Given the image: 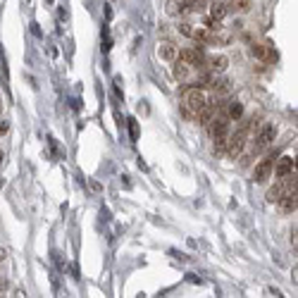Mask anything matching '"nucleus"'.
<instances>
[{
    "label": "nucleus",
    "instance_id": "f257e3e1",
    "mask_svg": "<svg viewBox=\"0 0 298 298\" xmlns=\"http://www.w3.org/2000/svg\"><path fill=\"white\" fill-rule=\"evenodd\" d=\"M205 105H207V95L203 93V89L191 86V89H186L182 93V110H184V115H186L188 119H196L198 112L203 110Z\"/></svg>",
    "mask_w": 298,
    "mask_h": 298
},
{
    "label": "nucleus",
    "instance_id": "f03ea898",
    "mask_svg": "<svg viewBox=\"0 0 298 298\" xmlns=\"http://www.w3.org/2000/svg\"><path fill=\"white\" fill-rule=\"evenodd\" d=\"M236 122H241L239 129L227 136V148H224V153H227L229 158H236V155H241L243 153V148H246V138H248V129H251V119H243L241 117V119H236Z\"/></svg>",
    "mask_w": 298,
    "mask_h": 298
},
{
    "label": "nucleus",
    "instance_id": "7ed1b4c3",
    "mask_svg": "<svg viewBox=\"0 0 298 298\" xmlns=\"http://www.w3.org/2000/svg\"><path fill=\"white\" fill-rule=\"evenodd\" d=\"M296 188V172H291V174H286V177H279L277 182H275V186H270L267 191V201L270 203H277L284 193H289V191H294Z\"/></svg>",
    "mask_w": 298,
    "mask_h": 298
},
{
    "label": "nucleus",
    "instance_id": "20e7f679",
    "mask_svg": "<svg viewBox=\"0 0 298 298\" xmlns=\"http://www.w3.org/2000/svg\"><path fill=\"white\" fill-rule=\"evenodd\" d=\"M272 169H275V153L265 155L260 162L255 165V169H253V182L255 184H267V179L272 177Z\"/></svg>",
    "mask_w": 298,
    "mask_h": 298
},
{
    "label": "nucleus",
    "instance_id": "39448f33",
    "mask_svg": "<svg viewBox=\"0 0 298 298\" xmlns=\"http://www.w3.org/2000/svg\"><path fill=\"white\" fill-rule=\"evenodd\" d=\"M179 60H184L188 67H198V69H203L205 67V55L201 48H184V50H179Z\"/></svg>",
    "mask_w": 298,
    "mask_h": 298
},
{
    "label": "nucleus",
    "instance_id": "423d86ee",
    "mask_svg": "<svg viewBox=\"0 0 298 298\" xmlns=\"http://www.w3.org/2000/svg\"><path fill=\"white\" fill-rule=\"evenodd\" d=\"M275 136H277V129H275V124H265L260 129V134L255 136V143H253V153H260L262 148H267L272 141H275Z\"/></svg>",
    "mask_w": 298,
    "mask_h": 298
},
{
    "label": "nucleus",
    "instance_id": "0eeeda50",
    "mask_svg": "<svg viewBox=\"0 0 298 298\" xmlns=\"http://www.w3.org/2000/svg\"><path fill=\"white\" fill-rule=\"evenodd\" d=\"M275 174H277V179L279 177H286V174H291V172H296V160L291 158V155H281L279 160H277V165L272 169Z\"/></svg>",
    "mask_w": 298,
    "mask_h": 298
},
{
    "label": "nucleus",
    "instance_id": "6e6552de",
    "mask_svg": "<svg viewBox=\"0 0 298 298\" xmlns=\"http://www.w3.org/2000/svg\"><path fill=\"white\" fill-rule=\"evenodd\" d=\"M229 117L222 115V112H217L212 119H210V131H212V136H220V134H229Z\"/></svg>",
    "mask_w": 298,
    "mask_h": 298
},
{
    "label": "nucleus",
    "instance_id": "1a4fd4ad",
    "mask_svg": "<svg viewBox=\"0 0 298 298\" xmlns=\"http://www.w3.org/2000/svg\"><path fill=\"white\" fill-rule=\"evenodd\" d=\"M279 207H281V212H286V215H291V212H296V207H298V196H296V188L294 191H289V193H284L279 201Z\"/></svg>",
    "mask_w": 298,
    "mask_h": 298
},
{
    "label": "nucleus",
    "instance_id": "9d476101",
    "mask_svg": "<svg viewBox=\"0 0 298 298\" xmlns=\"http://www.w3.org/2000/svg\"><path fill=\"white\" fill-rule=\"evenodd\" d=\"M205 62H207V72H210V74H220V72L227 69L229 57H227V55H212V57H207Z\"/></svg>",
    "mask_w": 298,
    "mask_h": 298
},
{
    "label": "nucleus",
    "instance_id": "9b49d317",
    "mask_svg": "<svg viewBox=\"0 0 298 298\" xmlns=\"http://www.w3.org/2000/svg\"><path fill=\"white\" fill-rule=\"evenodd\" d=\"M158 55L162 57L165 62H174V60H177V55H179V48H177L174 43L165 41V43H160V46H158Z\"/></svg>",
    "mask_w": 298,
    "mask_h": 298
},
{
    "label": "nucleus",
    "instance_id": "f8f14e48",
    "mask_svg": "<svg viewBox=\"0 0 298 298\" xmlns=\"http://www.w3.org/2000/svg\"><path fill=\"white\" fill-rule=\"evenodd\" d=\"M251 53H253V57H258V60H277V53H272V48L265 46V43H253L251 46Z\"/></svg>",
    "mask_w": 298,
    "mask_h": 298
},
{
    "label": "nucleus",
    "instance_id": "ddd939ff",
    "mask_svg": "<svg viewBox=\"0 0 298 298\" xmlns=\"http://www.w3.org/2000/svg\"><path fill=\"white\" fill-rule=\"evenodd\" d=\"M227 15H229V5H224L222 0H212V5H210V19L222 22Z\"/></svg>",
    "mask_w": 298,
    "mask_h": 298
},
{
    "label": "nucleus",
    "instance_id": "4468645a",
    "mask_svg": "<svg viewBox=\"0 0 298 298\" xmlns=\"http://www.w3.org/2000/svg\"><path fill=\"white\" fill-rule=\"evenodd\" d=\"M172 74H174V79H179V81H184V79H188V74H191V67H188L184 60H174L172 62Z\"/></svg>",
    "mask_w": 298,
    "mask_h": 298
},
{
    "label": "nucleus",
    "instance_id": "2eb2a0df",
    "mask_svg": "<svg viewBox=\"0 0 298 298\" xmlns=\"http://www.w3.org/2000/svg\"><path fill=\"white\" fill-rule=\"evenodd\" d=\"M229 119H241L243 117V105L239 103V100H231L229 105H227V112H224Z\"/></svg>",
    "mask_w": 298,
    "mask_h": 298
},
{
    "label": "nucleus",
    "instance_id": "dca6fc26",
    "mask_svg": "<svg viewBox=\"0 0 298 298\" xmlns=\"http://www.w3.org/2000/svg\"><path fill=\"white\" fill-rule=\"evenodd\" d=\"M182 5H184V10H188V12H205L207 0H182Z\"/></svg>",
    "mask_w": 298,
    "mask_h": 298
},
{
    "label": "nucleus",
    "instance_id": "f3484780",
    "mask_svg": "<svg viewBox=\"0 0 298 298\" xmlns=\"http://www.w3.org/2000/svg\"><path fill=\"white\" fill-rule=\"evenodd\" d=\"M229 10H239V12H248V10H251V0H231Z\"/></svg>",
    "mask_w": 298,
    "mask_h": 298
},
{
    "label": "nucleus",
    "instance_id": "a211bd4d",
    "mask_svg": "<svg viewBox=\"0 0 298 298\" xmlns=\"http://www.w3.org/2000/svg\"><path fill=\"white\" fill-rule=\"evenodd\" d=\"M227 136H229V134L212 136V138H215V153H224V148H227Z\"/></svg>",
    "mask_w": 298,
    "mask_h": 298
},
{
    "label": "nucleus",
    "instance_id": "6ab92c4d",
    "mask_svg": "<svg viewBox=\"0 0 298 298\" xmlns=\"http://www.w3.org/2000/svg\"><path fill=\"white\" fill-rule=\"evenodd\" d=\"M177 29H179V34H182V36L191 38V34H193V24H188V22H179V26H177Z\"/></svg>",
    "mask_w": 298,
    "mask_h": 298
},
{
    "label": "nucleus",
    "instance_id": "aec40b11",
    "mask_svg": "<svg viewBox=\"0 0 298 298\" xmlns=\"http://www.w3.org/2000/svg\"><path fill=\"white\" fill-rule=\"evenodd\" d=\"M167 12H169V15H179V12H184V5H182V2H174V0H172V2L167 5Z\"/></svg>",
    "mask_w": 298,
    "mask_h": 298
},
{
    "label": "nucleus",
    "instance_id": "412c9836",
    "mask_svg": "<svg viewBox=\"0 0 298 298\" xmlns=\"http://www.w3.org/2000/svg\"><path fill=\"white\" fill-rule=\"evenodd\" d=\"M5 291H7V281H5V279H0V296H2Z\"/></svg>",
    "mask_w": 298,
    "mask_h": 298
},
{
    "label": "nucleus",
    "instance_id": "4be33fe9",
    "mask_svg": "<svg viewBox=\"0 0 298 298\" xmlns=\"http://www.w3.org/2000/svg\"><path fill=\"white\" fill-rule=\"evenodd\" d=\"M291 246H294V248H296V227H294V229H291Z\"/></svg>",
    "mask_w": 298,
    "mask_h": 298
},
{
    "label": "nucleus",
    "instance_id": "5701e85b",
    "mask_svg": "<svg viewBox=\"0 0 298 298\" xmlns=\"http://www.w3.org/2000/svg\"><path fill=\"white\" fill-rule=\"evenodd\" d=\"M7 134V122H0V136Z\"/></svg>",
    "mask_w": 298,
    "mask_h": 298
},
{
    "label": "nucleus",
    "instance_id": "b1692460",
    "mask_svg": "<svg viewBox=\"0 0 298 298\" xmlns=\"http://www.w3.org/2000/svg\"><path fill=\"white\" fill-rule=\"evenodd\" d=\"M5 258H7V253H5V251H2V248H0V262L5 260Z\"/></svg>",
    "mask_w": 298,
    "mask_h": 298
},
{
    "label": "nucleus",
    "instance_id": "393cba45",
    "mask_svg": "<svg viewBox=\"0 0 298 298\" xmlns=\"http://www.w3.org/2000/svg\"><path fill=\"white\" fill-rule=\"evenodd\" d=\"M2 108H5V105H2V95H0V115H2Z\"/></svg>",
    "mask_w": 298,
    "mask_h": 298
}]
</instances>
